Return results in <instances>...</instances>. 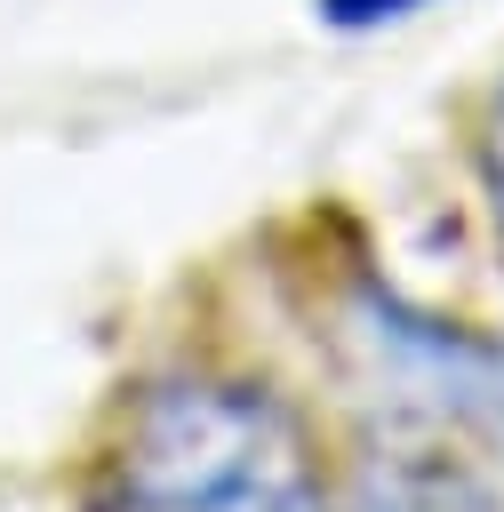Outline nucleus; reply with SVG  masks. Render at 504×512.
Returning <instances> with one entry per match:
<instances>
[{
  "label": "nucleus",
  "mask_w": 504,
  "mask_h": 512,
  "mask_svg": "<svg viewBox=\"0 0 504 512\" xmlns=\"http://www.w3.org/2000/svg\"><path fill=\"white\" fill-rule=\"evenodd\" d=\"M96 512H328L296 416L224 376H160L128 400Z\"/></svg>",
  "instance_id": "1"
},
{
  "label": "nucleus",
  "mask_w": 504,
  "mask_h": 512,
  "mask_svg": "<svg viewBox=\"0 0 504 512\" xmlns=\"http://www.w3.org/2000/svg\"><path fill=\"white\" fill-rule=\"evenodd\" d=\"M352 512H504V496L440 448H376L352 472Z\"/></svg>",
  "instance_id": "2"
},
{
  "label": "nucleus",
  "mask_w": 504,
  "mask_h": 512,
  "mask_svg": "<svg viewBox=\"0 0 504 512\" xmlns=\"http://www.w3.org/2000/svg\"><path fill=\"white\" fill-rule=\"evenodd\" d=\"M480 192H488V216H496V240H504V80L480 112Z\"/></svg>",
  "instance_id": "3"
},
{
  "label": "nucleus",
  "mask_w": 504,
  "mask_h": 512,
  "mask_svg": "<svg viewBox=\"0 0 504 512\" xmlns=\"http://www.w3.org/2000/svg\"><path fill=\"white\" fill-rule=\"evenodd\" d=\"M416 8H432V0H312V16L336 32H376V24H400Z\"/></svg>",
  "instance_id": "4"
}]
</instances>
